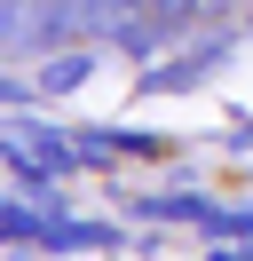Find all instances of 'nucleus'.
<instances>
[{
	"instance_id": "nucleus-1",
	"label": "nucleus",
	"mask_w": 253,
	"mask_h": 261,
	"mask_svg": "<svg viewBox=\"0 0 253 261\" xmlns=\"http://www.w3.org/2000/svg\"><path fill=\"white\" fill-rule=\"evenodd\" d=\"M87 32L79 16V0H8V16H0V56L24 64V56H56L63 40Z\"/></svg>"
},
{
	"instance_id": "nucleus-2",
	"label": "nucleus",
	"mask_w": 253,
	"mask_h": 261,
	"mask_svg": "<svg viewBox=\"0 0 253 261\" xmlns=\"http://www.w3.org/2000/svg\"><path fill=\"white\" fill-rule=\"evenodd\" d=\"M119 229H111V222H71V214H47V238H40V253H119Z\"/></svg>"
},
{
	"instance_id": "nucleus-3",
	"label": "nucleus",
	"mask_w": 253,
	"mask_h": 261,
	"mask_svg": "<svg viewBox=\"0 0 253 261\" xmlns=\"http://www.w3.org/2000/svg\"><path fill=\"white\" fill-rule=\"evenodd\" d=\"M230 48H237V40H206V48H190V56H174V64H158L142 87H198V80H214V71L230 64Z\"/></svg>"
},
{
	"instance_id": "nucleus-4",
	"label": "nucleus",
	"mask_w": 253,
	"mask_h": 261,
	"mask_svg": "<svg viewBox=\"0 0 253 261\" xmlns=\"http://www.w3.org/2000/svg\"><path fill=\"white\" fill-rule=\"evenodd\" d=\"M150 0H79V16H87V40H111L119 24H135Z\"/></svg>"
},
{
	"instance_id": "nucleus-5",
	"label": "nucleus",
	"mask_w": 253,
	"mask_h": 261,
	"mask_svg": "<svg viewBox=\"0 0 253 261\" xmlns=\"http://www.w3.org/2000/svg\"><path fill=\"white\" fill-rule=\"evenodd\" d=\"M87 71H95V56H87V48H71V56H47V64H40V95H71Z\"/></svg>"
},
{
	"instance_id": "nucleus-6",
	"label": "nucleus",
	"mask_w": 253,
	"mask_h": 261,
	"mask_svg": "<svg viewBox=\"0 0 253 261\" xmlns=\"http://www.w3.org/2000/svg\"><path fill=\"white\" fill-rule=\"evenodd\" d=\"M47 214H56V206H47ZM47 214H32V206H24V190L8 198V214H0V229H8V245H16V253H32V245L47 238Z\"/></svg>"
},
{
	"instance_id": "nucleus-7",
	"label": "nucleus",
	"mask_w": 253,
	"mask_h": 261,
	"mask_svg": "<svg viewBox=\"0 0 253 261\" xmlns=\"http://www.w3.org/2000/svg\"><path fill=\"white\" fill-rule=\"evenodd\" d=\"M32 95H40V80H24V71H8V80H0V103H8V111H24Z\"/></svg>"
},
{
	"instance_id": "nucleus-8",
	"label": "nucleus",
	"mask_w": 253,
	"mask_h": 261,
	"mask_svg": "<svg viewBox=\"0 0 253 261\" xmlns=\"http://www.w3.org/2000/svg\"><path fill=\"white\" fill-rule=\"evenodd\" d=\"M230 150H253V119H245V127H237V135H230Z\"/></svg>"
}]
</instances>
